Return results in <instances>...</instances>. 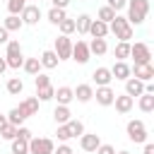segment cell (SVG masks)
Here are the masks:
<instances>
[{
  "label": "cell",
  "instance_id": "1",
  "mask_svg": "<svg viewBox=\"0 0 154 154\" xmlns=\"http://www.w3.org/2000/svg\"><path fill=\"white\" fill-rule=\"evenodd\" d=\"M125 10H128V17H125L128 24H130V26H140V24H144V19H147L149 0H128Z\"/></svg>",
  "mask_w": 154,
  "mask_h": 154
},
{
  "label": "cell",
  "instance_id": "2",
  "mask_svg": "<svg viewBox=\"0 0 154 154\" xmlns=\"http://www.w3.org/2000/svg\"><path fill=\"white\" fill-rule=\"evenodd\" d=\"M108 34H113L118 41H130V38L135 36V26H130L125 17L116 14V17L108 22Z\"/></svg>",
  "mask_w": 154,
  "mask_h": 154
},
{
  "label": "cell",
  "instance_id": "3",
  "mask_svg": "<svg viewBox=\"0 0 154 154\" xmlns=\"http://www.w3.org/2000/svg\"><path fill=\"white\" fill-rule=\"evenodd\" d=\"M5 63H7L10 70H19V67H22L24 55H22V43H19V41L10 38V41L5 43Z\"/></svg>",
  "mask_w": 154,
  "mask_h": 154
},
{
  "label": "cell",
  "instance_id": "4",
  "mask_svg": "<svg viewBox=\"0 0 154 154\" xmlns=\"http://www.w3.org/2000/svg\"><path fill=\"white\" fill-rule=\"evenodd\" d=\"M130 58L135 60V65L152 63V48H149V43H144V41H135V43H130Z\"/></svg>",
  "mask_w": 154,
  "mask_h": 154
},
{
  "label": "cell",
  "instance_id": "5",
  "mask_svg": "<svg viewBox=\"0 0 154 154\" xmlns=\"http://www.w3.org/2000/svg\"><path fill=\"white\" fill-rule=\"evenodd\" d=\"M125 132H128V137H130L132 142H137V144H144V142H147V128H144V120H140V118L128 120Z\"/></svg>",
  "mask_w": 154,
  "mask_h": 154
},
{
  "label": "cell",
  "instance_id": "6",
  "mask_svg": "<svg viewBox=\"0 0 154 154\" xmlns=\"http://www.w3.org/2000/svg\"><path fill=\"white\" fill-rule=\"evenodd\" d=\"M89 58H91V53H89V43H87V41H82V38L72 41L70 60H75V63H79V65H84V63H89Z\"/></svg>",
  "mask_w": 154,
  "mask_h": 154
},
{
  "label": "cell",
  "instance_id": "7",
  "mask_svg": "<svg viewBox=\"0 0 154 154\" xmlns=\"http://www.w3.org/2000/svg\"><path fill=\"white\" fill-rule=\"evenodd\" d=\"M55 144L51 137H31L29 140V154H53Z\"/></svg>",
  "mask_w": 154,
  "mask_h": 154
},
{
  "label": "cell",
  "instance_id": "8",
  "mask_svg": "<svg viewBox=\"0 0 154 154\" xmlns=\"http://www.w3.org/2000/svg\"><path fill=\"white\" fill-rule=\"evenodd\" d=\"M53 51H55L58 60H70V53H72V38H70V36H65V34L55 36Z\"/></svg>",
  "mask_w": 154,
  "mask_h": 154
},
{
  "label": "cell",
  "instance_id": "9",
  "mask_svg": "<svg viewBox=\"0 0 154 154\" xmlns=\"http://www.w3.org/2000/svg\"><path fill=\"white\" fill-rule=\"evenodd\" d=\"M19 17H22V22L26 24V26H34V24H38V19H41V7L38 5H24V10L19 12Z\"/></svg>",
  "mask_w": 154,
  "mask_h": 154
},
{
  "label": "cell",
  "instance_id": "10",
  "mask_svg": "<svg viewBox=\"0 0 154 154\" xmlns=\"http://www.w3.org/2000/svg\"><path fill=\"white\" fill-rule=\"evenodd\" d=\"M130 75L137 77L140 82H152V79H154V65H152V63L135 65V67H130Z\"/></svg>",
  "mask_w": 154,
  "mask_h": 154
},
{
  "label": "cell",
  "instance_id": "11",
  "mask_svg": "<svg viewBox=\"0 0 154 154\" xmlns=\"http://www.w3.org/2000/svg\"><path fill=\"white\" fill-rule=\"evenodd\" d=\"M111 106H116V111L125 116V113H130V111L135 108V99H132V96H128V94L123 91V94H116V99H113V103H111Z\"/></svg>",
  "mask_w": 154,
  "mask_h": 154
},
{
  "label": "cell",
  "instance_id": "12",
  "mask_svg": "<svg viewBox=\"0 0 154 154\" xmlns=\"http://www.w3.org/2000/svg\"><path fill=\"white\" fill-rule=\"evenodd\" d=\"M101 144V137L96 135V132H82L79 135V147H82V152H96V147Z\"/></svg>",
  "mask_w": 154,
  "mask_h": 154
},
{
  "label": "cell",
  "instance_id": "13",
  "mask_svg": "<svg viewBox=\"0 0 154 154\" xmlns=\"http://www.w3.org/2000/svg\"><path fill=\"white\" fill-rule=\"evenodd\" d=\"M94 99H96V103H99V106H111V103H113V99H116V91L111 89V84H108V87H96Z\"/></svg>",
  "mask_w": 154,
  "mask_h": 154
},
{
  "label": "cell",
  "instance_id": "14",
  "mask_svg": "<svg viewBox=\"0 0 154 154\" xmlns=\"http://www.w3.org/2000/svg\"><path fill=\"white\" fill-rule=\"evenodd\" d=\"M91 79H94L96 87H108V84L113 82V75H111L108 67H96V70L91 72Z\"/></svg>",
  "mask_w": 154,
  "mask_h": 154
},
{
  "label": "cell",
  "instance_id": "15",
  "mask_svg": "<svg viewBox=\"0 0 154 154\" xmlns=\"http://www.w3.org/2000/svg\"><path fill=\"white\" fill-rule=\"evenodd\" d=\"M125 94H128V96H132V99H137L140 94H144V82H140L137 77H132V75H130V77L125 79Z\"/></svg>",
  "mask_w": 154,
  "mask_h": 154
},
{
  "label": "cell",
  "instance_id": "16",
  "mask_svg": "<svg viewBox=\"0 0 154 154\" xmlns=\"http://www.w3.org/2000/svg\"><path fill=\"white\" fill-rule=\"evenodd\" d=\"M72 94H75V99H77L79 103H89V101L94 99V87H91V84H77V87L72 89Z\"/></svg>",
  "mask_w": 154,
  "mask_h": 154
},
{
  "label": "cell",
  "instance_id": "17",
  "mask_svg": "<svg viewBox=\"0 0 154 154\" xmlns=\"http://www.w3.org/2000/svg\"><path fill=\"white\" fill-rule=\"evenodd\" d=\"M108 70H111L113 79H123V82H125V79L130 77V65H128L125 60H116L113 67H108Z\"/></svg>",
  "mask_w": 154,
  "mask_h": 154
},
{
  "label": "cell",
  "instance_id": "18",
  "mask_svg": "<svg viewBox=\"0 0 154 154\" xmlns=\"http://www.w3.org/2000/svg\"><path fill=\"white\" fill-rule=\"evenodd\" d=\"M38 103H41V101H38L36 96H26L24 101H19V111H22L26 118H29V116H36V113H38Z\"/></svg>",
  "mask_w": 154,
  "mask_h": 154
},
{
  "label": "cell",
  "instance_id": "19",
  "mask_svg": "<svg viewBox=\"0 0 154 154\" xmlns=\"http://www.w3.org/2000/svg\"><path fill=\"white\" fill-rule=\"evenodd\" d=\"M89 34H91V38H106V36H108V24L101 22V19H91Z\"/></svg>",
  "mask_w": 154,
  "mask_h": 154
},
{
  "label": "cell",
  "instance_id": "20",
  "mask_svg": "<svg viewBox=\"0 0 154 154\" xmlns=\"http://www.w3.org/2000/svg\"><path fill=\"white\" fill-rule=\"evenodd\" d=\"M38 60H41V67H43V70H55V67H58V63H60L53 48H51V51H43V53L38 55Z\"/></svg>",
  "mask_w": 154,
  "mask_h": 154
},
{
  "label": "cell",
  "instance_id": "21",
  "mask_svg": "<svg viewBox=\"0 0 154 154\" xmlns=\"http://www.w3.org/2000/svg\"><path fill=\"white\" fill-rule=\"evenodd\" d=\"M53 99H55L58 103H63V106H70V103L75 101L72 87H58V89H55V94H53Z\"/></svg>",
  "mask_w": 154,
  "mask_h": 154
},
{
  "label": "cell",
  "instance_id": "22",
  "mask_svg": "<svg viewBox=\"0 0 154 154\" xmlns=\"http://www.w3.org/2000/svg\"><path fill=\"white\" fill-rule=\"evenodd\" d=\"M70 118H72V111H70V106H63V103H58V106L53 108V120H55L58 125H65Z\"/></svg>",
  "mask_w": 154,
  "mask_h": 154
},
{
  "label": "cell",
  "instance_id": "23",
  "mask_svg": "<svg viewBox=\"0 0 154 154\" xmlns=\"http://www.w3.org/2000/svg\"><path fill=\"white\" fill-rule=\"evenodd\" d=\"M89 24H91V17H89V14H79V17L75 19V31H77L79 36H87V34H89Z\"/></svg>",
  "mask_w": 154,
  "mask_h": 154
},
{
  "label": "cell",
  "instance_id": "24",
  "mask_svg": "<svg viewBox=\"0 0 154 154\" xmlns=\"http://www.w3.org/2000/svg\"><path fill=\"white\" fill-rule=\"evenodd\" d=\"M22 70L26 72V75H38L41 72V60L38 58H24V63H22Z\"/></svg>",
  "mask_w": 154,
  "mask_h": 154
},
{
  "label": "cell",
  "instance_id": "25",
  "mask_svg": "<svg viewBox=\"0 0 154 154\" xmlns=\"http://www.w3.org/2000/svg\"><path fill=\"white\" fill-rule=\"evenodd\" d=\"M137 106L142 113H152L154 111V94H140L137 96Z\"/></svg>",
  "mask_w": 154,
  "mask_h": 154
},
{
  "label": "cell",
  "instance_id": "26",
  "mask_svg": "<svg viewBox=\"0 0 154 154\" xmlns=\"http://www.w3.org/2000/svg\"><path fill=\"white\" fill-rule=\"evenodd\" d=\"M2 26H5L7 31H19V29L24 26V22H22V17H19V14H7V17H5V22H2Z\"/></svg>",
  "mask_w": 154,
  "mask_h": 154
},
{
  "label": "cell",
  "instance_id": "27",
  "mask_svg": "<svg viewBox=\"0 0 154 154\" xmlns=\"http://www.w3.org/2000/svg\"><path fill=\"white\" fill-rule=\"evenodd\" d=\"M5 116H7V123H10V125H17V128H19V125H24V120H26V116L19 111V106L10 108V113H5Z\"/></svg>",
  "mask_w": 154,
  "mask_h": 154
},
{
  "label": "cell",
  "instance_id": "28",
  "mask_svg": "<svg viewBox=\"0 0 154 154\" xmlns=\"http://www.w3.org/2000/svg\"><path fill=\"white\" fill-rule=\"evenodd\" d=\"M106 51H108L106 38H91V41H89V53H94V55H103Z\"/></svg>",
  "mask_w": 154,
  "mask_h": 154
},
{
  "label": "cell",
  "instance_id": "29",
  "mask_svg": "<svg viewBox=\"0 0 154 154\" xmlns=\"http://www.w3.org/2000/svg\"><path fill=\"white\" fill-rule=\"evenodd\" d=\"M113 55H116V60H125V58H130V41H118L116 48H113Z\"/></svg>",
  "mask_w": 154,
  "mask_h": 154
},
{
  "label": "cell",
  "instance_id": "30",
  "mask_svg": "<svg viewBox=\"0 0 154 154\" xmlns=\"http://www.w3.org/2000/svg\"><path fill=\"white\" fill-rule=\"evenodd\" d=\"M5 89H7V94L17 96V94H22V91H24V82H22L19 77H10V79H7V84H5Z\"/></svg>",
  "mask_w": 154,
  "mask_h": 154
},
{
  "label": "cell",
  "instance_id": "31",
  "mask_svg": "<svg viewBox=\"0 0 154 154\" xmlns=\"http://www.w3.org/2000/svg\"><path fill=\"white\" fill-rule=\"evenodd\" d=\"M46 17H48V22H51V24H55V26H58V24H60L67 14H65V10H60V7H51Z\"/></svg>",
  "mask_w": 154,
  "mask_h": 154
},
{
  "label": "cell",
  "instance_id": "32",
  "mask_svg": "<svg viewBox=\"0 0 154 154\" xmlns=\"http://www.w3.org/2000/svg\"><path fill=\"white\" fill-rule=\"evenodd\" d=\"M65 125H67V130H70V135H72V137H79V135L84 132V123H82V120H77V118H70Z\"/></svg>",
  "mask_w": 154,
  "mask_h": 154
},
{
  "label": "cell",
  "instance_id": "33",
  "mask_svg": "<svg viewBox=\"0 0 154 154\" xmlns=\"http://www.w3.org/2000/svg\"><path fill=\"white\" fill-rule=\"evenodd\" d=\"M10 142H12V154H29V142H26V140L14 137V140H10Z\"/></svg>",
  "mask_w": 154,
  "mask_h": 154
},
{
  "label": "cell",
  "instance_id": "34",
  "mask_svg": "<svg viewBox=\"0 0 154 154\" xmlns=\"http://www.w3.org/2000/svg\"><path fill=\"white\" fill-rule=\"evenodd\" d=\"M53 94H55V87H53V84L36 89V99H38V101H51V99H53Z\"/></svg>",
  "mask_w": 154,
  "mask_h": 154
},
{
  "label": "cell",
  "instance_id": "35",
  "mask_svg": "<svg viewBox=\"0 0 154 154\" xmlns=\"http://www.w3.org/2000/svg\"><path fill=\"white\" fill-rule=\"evenodd\" d=\"M116 14H118L116 10H111L108 5H103V7H99V14H96V19H101V22H106V24H108V22H111Z\"/></svg>",
  "mask_w": 154,
  "mask_h": 154
},
{
  "label": "cell",
  "instance_id": "36",
  "mask_svg": "<svg viewBox=\"0 0 154 154\" xmlns=\"http://www.w3.org/2000/svg\"><path fill=\"white\" fill-rule=\"evenodd\" d=\"M58 29H60V34H65V36H70V34H75V19H70V17H65L60 24H58Z\"/></svg>",
  "mask_w": 154,
  "mask_h": 154
},
{
  "label": "cell",
  "instance_id": "37",
  "mask_svg": "<svg viewBox=\"0 0 154 154\" xmlns=\"http://www.w3.org/2000/svg\"><path fill=\"white\" fill-rule=\"evenodd\" d=\"M14 137H17V125H10V123H7V125L0 130V140H7V142H10V140H14Z\"/></svg>",
  "mask_w": 154,
  "mask_h": 154
},
{
  "label": "cell",
  "instance_id": "38",
  "mask_svg": "<svg viewBox=\"0 0 154 154\" xmlns=\"http://www.w3.org/2000/svg\"><path fill=\"white\" fill-rule=\"evenodd\" d=\"M24 5H26V0H7V12L10 14H19L24 10Z\"/></svg>",
  "mask_w": 154,
  "mask_h": 154
},
{
  "label": "cell",
  "instance_id": "39",
  "mask_svg": "<svg viewBox=\"0 0 154 154\" xmlns=\"http://www.w3.org/2000/svg\"><path fill=\"white\" fill-rule=\"evenodd\" d=\"M34 84H36V89L48 87V84H51V77H48L46 72H38V75H34Z\"/></svg>",
  "mask_w": 154,
  "mask_h": 154
},
{
  "label": "cell",
  "instance_id": "40",
  "mask_svg": "<svg viewBox=\"0 0 154 154\" xmlns=\"http://www.w3.org/2000/svg\"><path fill=\"white\" fill-rule=\"evenodd\" d=\"M55 135H58V140H60V142H67V140H72V135H70V130H67V125H58V130H55Z\"/></svg>",
  "mask_w": 154,
  "mask_h": 154
},
{
  "label": "cell",
  "instance_id": "41",
  "mask_svg": "<svg viewBox=\"0 0 154 154\" xmlns=\"http://www.w3.org/2000/svg\"><path fill=\"white\" fill-rule=\"evenodd\" d=\"M17 137H19V140H26V142H29V140L34 137V132H31L29 128H24V125H19V128H17Z\"/></svg>",
  "mask_w": 154,
  "mask_h": 154
},
{
  "label": "cell",
  "instance_id": "42",
  "mask_svg": "<svg viewBox=\"0 0 154 154\" xmlns=\"http://www.w3.org/2000/svg\"><path fill=\"white\" fill-rule=\"evenodd\" d=\"M111 10H116V12H120V10H125V5H128V0H108L106 2Z\"/></svg>",
  "mask_w": 154,
  "mask_h": 154
},
{
  "label": "cell",
  "instance_id": "43",
  "mask_svg": "<svg viewBox=\"0 0 154 154\" xmlns=\"http://www.w3.org/2000/svg\"><path fill=\"white\" fill-rule=\"evenodd\" d=\"M53 154H75V152H72V147H70L67 142H60L58 149H53Z\"/></svg>",
  "mask_w": 154,
  "mask_h": 154
},
{
  "label": "cell",
  "instance_id": "44",
  "mask_svg": "<svg viewBox=\"0 0 154 154\" xmlns=\"http://www.w3.org/2000/svg\"><path fill=\"white\" fill-rule=\"evenodd\" d=\"M94 154H116V149H113L111 144H103V142H101V144L96 147V152H94Z\"/></svg>",
  "mask_w": 154,
  "mask_h": 154
},
{
  "label": "cell",
  "instance_id": "45",
  "mask_svg": "<svg viewBox=\"0 0 154 154\" xmlns=\"http://www.w3.org/2000/svg\"><path fill=\"white\" fill-rule=\"evenodd\" d=\"M48 2H51L53 7H60V10H65V7L70 5V0H48Z\"/></svg>",
  "mask_w": 154,
  "mask_h": 154
},
{
  "label": "cell",
  "instance_id": "46",
  "mask_svg": "<svg viewBox=\"0 0 154 154\" xmlns=\"http://www.w3.org/2000/svg\"><path fill=\"white\" fill-rule=\"evenodd\" d=\"M7 41H10V31L0 24V43H7Z\"/></svg>",
  "mask_w": 154,
  "mask_h": 154
},
{
  "label": "cell",
  "instance_id": "47",
  "mask_svg": "<svg viewBox=\"0 0 154 154\" xmlns=\"http://www.w3.org/2000/svg\"><path fill=\"white\" fill-rule=\"evenodd\" d=\"M142 154H154V144L152 142H144V152Z\"/></svg>",
  "mask_w": 154,
  "mask_h": 154
},
{
  "label": "cell",
  "instance_id": "48",
  "mask_svg": "<svg viewBox=\"0 0 154 154\" xmlns=\"http://www.w3.org/2000/svg\"><path fill=\"white\" fill-rule=\"evenodd\" d=\"M5 70H7V63H5V58H0V77H2Z\"/></svg>",
  "mask_w": 154,
  "mask_h": 154
},
{
  "label": "cell",
  "instance_id": "49",
  "mask_svg": "<svg viewBox=\"0 0 154 154\" xmlns=\"http://www.w3.org/2000/svg\"><path fill=\"white\" fill-rule=\"evenodd\" d=\"M5 125H7V116H5V113H0V130H2Z\"/></svg>",
  "mask_w": 154,
  "mask_h": 154
},
{
  "label": "cell",
  "instance_id": "50",
  "mask_svg": "<svg viewBox=\"0 0 154 154\" xmlns=\"http://www.w3.org/2000/svg\"><path fill=\"white\" fill-rule=\"evenodd\" d=\"M116 154H130V152H128V149H120V152H116Z\"/></svg>",
  "mask_w": 154,
  "mask_h": 154
}]
</instances>
